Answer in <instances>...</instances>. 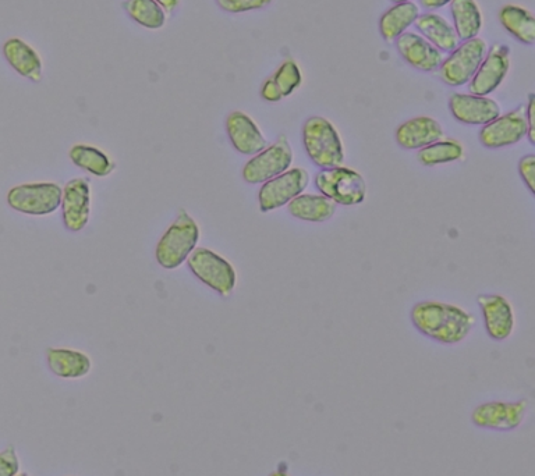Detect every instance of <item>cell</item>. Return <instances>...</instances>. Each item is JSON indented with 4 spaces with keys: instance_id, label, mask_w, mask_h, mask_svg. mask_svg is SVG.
Here are the masks:
<instances>
[{
    "instance_id": "obj_17",
    "label": "cell",
    "mask_w": 535,
    "mask_h": 476,
    "mask_svg": "<svg viewBox=\"0 0 535 476\" xmlns=\"http://www.w3.org/2000/svg\"><path fill=\"white\" fill-rule=\"evenodd\" d=\"M395 44L400 56L414 69L435 71L444 62V53L435 48L421 34L406 31L396 39Z\"/></svg>"
},
{
    "instance_id": "obj_4",
    "label": "cell",
    "mask_w": 535,
    "mask_h": 476,
    "mask_svg": "<svg viewBox=\"0 0 535 476\" xmlns=\"http://www.w3.org/2000/svg\"><path fill=\"white\" fill-rule=\"evenodd\" d=\"M315 187L336 205L354 206L366 200V180L357 170L345 166L321 169L315 176Z\"/></svg>"
},
{
    "instance_id": "obj_1",
    "label": "cell",
    "mask_w": 535,
    "mask_h": 476,
    "mask_svg": "<svg viewBox=\"0 0 535 476\" xmlns=\"http://www.w3.org/2000/svg\"><path fill=\"white\" fill-rule=\"evenodd\" d=\"M410 318L421 335L442 344L460 343L476 325V318L469 312L441 301H421L413 305Z\"/></svg>"
},
{
    "instance_id": "obj_29",
    "label": "cell",
    "mask_w": 535,
    "mask_h": 476,
    "mask_svg": "<svg viewBox=\"0 0 535 476\" xmlns=\"http://www.w3.org/2000/svg\"><path fill=\"white\" fill-rule=\"evenodd\" d=\"M272 78L282 92L283 98L290 97L303 83V74L293 59L285 60Z\"/></svg>"
},
{
    "instance_id": "obj_10",
    "label": "cell",
    "mask_w": 535,
    "mask_h": 476,
    "mask_svg": "<svg viewBox=\"0 0 535 476\" xmlns=\"http://www.w3.org/2000/svg\"><path fill=\"white\" fill-rule=\"evenodd\" d=\"M529 410V401H488L474 408L471 422L490 431H515L523 424Z\"/></svg>"
},
{
    "instance_id": "obj_28",
    "label": "cell",
    "mask_w": 535,
    "mask_h": 476,
    "mask_svg": "<svg viewBox=\"0 0 535 476\" xmlns=\"http://www.w3.org/2000/svg\"><path fill=\"white\" fill-rule=\"evenodd\" d=\"M464 155V148L460 142L453 140L437 141L418 151V161L421 165L437 166L460 161Z\"/></svg>"
},
{
    "instance_id": "obj_31",
    "label": "cell",
    "mask_w": 535,
    "mask_h": 476,
    "mask_svg": "<svg viewBox=\"0 0 535 476\" xmlns=\"http://www.w3.org/2000/svg\"><path fill=\"white\" fill-rule=\"evenodd\" d=\"M519 174L529 188L531 194H535V155H526L520 159Z\"/></svg>"
},
{
    "instance_id": "obj_26",
    "label": "cell",
    "mask_w": 535,
    "mask_h": 476,
    "mask_svg": "<svg viewBox=\"0 0 535 476\" xmlns=\"http://www.w3.org/2000/svg\"><path fill=\"white\" fill-rule=\"evenodd\" d=\"M499 21L522 44L533 45L535 42V17L530 10L516 5L503 6L499 12Z\"/></svg>"
},
{
    "instance_id": "obj_11",
    "label": "cell",
    "mask_w": 535,
    "mask_h": 476,
    "mask_svg": "<svg viewBox=\"0 0 535 476\" xmlns=\"http://www.w3.org/2000/svg\"><path fill=\"white\" fill-rule=\"evenodd\" d=\"M527 136L526 105L496 117L480 130V142L488 149H501L515 145Z\"/></svg>"
},
{
    "instance_id": "obj_24",
    "label": "cell",
    "mask_w": 535,
    "mask_h": 476,
    "mask_svg": "<svg viewBox=\"0 0 535 476\" xmlns=\"http://www.w3.org/2000/svg\"><path fill=\"white\" fill-rule=\"evenodd\" d=\"M69 158L77 168L92 174V176L101 177V179L111 176L116 169L115 162L102 149L94 147V145H73L69 151Z\"/></svg>"
},
{
    "instance_id": "obj_12",
    "label": "cell",
    "mask_w": 535,
    "mask_h": 476,
    "mask_svg": "<svg viewBox=\"0 0 535 476\" xmlns=\"http://www.w3.org/2000/svg\"><path fill=\"white\" fill-rule=\"evenodd\" d=\"M91 186L87 179L76 177L66 184L62 195L63 225L69 232L79 233L90 223Z\"/></svg>"
},
{
    "instance_id": "obj_37",
    "label": "cell",
    "mask_w": 535,
    "mask_h": 476,
    "mask_svg": "<svg viewBox=\"0 0 535 476\" xmlns=\"http://www.w3.org/2000/svg\"><path fill=\"white\" fill-rule=\"evenodd\" d=\"M269 476H289L288 468L286 467L278 468V470H276L275 472H272V474Z\"/></svg>"
},
{
    "instance_id": "obj_33",
    "label": "cell",
    "mask_w": 535,
    "mask_h": 476,
    "mask_svg": "<svg viewBox=\"0 0 535 476\" xmlns=\"http://www.w3.org/2000/svg\"><path fill=\"white\" fill-rule=\"evenodd\" d=\"M261 97L267 102H279L282 101L283 95L279 91L278 85H276L274 78H268L261 87Z\"/></svg>"
},
{
    "instance_id": "obj_30",
    "label": "cell",
    "mask_w": 535,
    "mask_h": 476,
    "mask_svg": "<svg viewBox=\"0 0 535 476\" xmlns=\"http://www.w3.org/2000/svg\"><path fill=\"white\" fill-rule=\"evenodd\" d=\"M215 2L223 12L237 14L264 9L272 0H215Z\"/></svg>"
},
{
    "instance_id": "obj_34",
    "label": "cell",
    "mask_w": 535,
    "mask_h": 476,
    "mask_svg": "<svg viewBox=\"0 0 535 476\" xmlns=\"http://www.w3.org/2000/svg\"><path fill=\"white\" fill-rule=\"evenodd\" d=\"M527 136L531 144H535V95L530 94L526 105Z\"/></svg>"
},
{
    "instance_id": "obj_2",
    "label": "cell",
    "mask_w": 535,
    "mask_h": 476,
    "mask_svg": "<svg viewBox=\"0 0 535 476\" xmlns=\"http://www.w3.org/2000/svg\"><path fill=\"white\" fill-rule=\"evenodd\" d=\"M200 226L186 209H180L172 225L159 238L155 258L166 271L179 268L197 248L200 241Z\"/></svg>"
},
{
    "instance_id": "obj_18",
    "label": "cell",
    "mask_w": 535,
    "mask_h": 476,
    "mask_svg": "<svg viewBox=\"0 0 535 476\" xmlns=\"http://www.w3.org/2000/svg\"><path fill=\"white\" fill-rule=\"evenodd\" d=\"M445 131L437 120L430 116H418L400 124L395 138L403 149H423L434 142L441 141Z\"/></svg>"
},
{
    "instance_id": "obj_7",
    "label": "cell",
    "mask_w": 535,
    "mask_h": 476,
    "mask_svg": "<svg viewBox=\"0 0 535 476\" xmlns=\"http://www.w3.org/2000/svg\"><path fill=\"white\" fill-rule=\"evenodd\" d=\"M488 46L483 38H471L459 44L439 67V76L451 87H462L469 84L474 77L485 55Z\"/></svg>"
},
{
    "instance_id": "obj_14",
    "label": "cell",
    "mask_w": 535,
    "mask_h": 476,
    "mask_svg": "<svg viewBox=\"0 0 535 476\" xmlns=\"http://www.w3.org/2000/svg\"><path fill=\"white\" fill-rule=\"evenodd\" d=\"M477 303L483 312L485 330L496 341L509 339L515 330V312L501 294H480Z\"/></svg>"
},
{
    "instance_id": "obj_23",
    "label": "cell",
    "mask_w": 535,
    "mask_h": 476,
    "mask_svg": "<svg viewBox=\"0 0 535 476\" xmlns=\"http://www.w3.org/2000/svg\"><path fill=\"white\" fill-rule=\"evenodd\" d=\"M418 17H420V7L412 0L389 7L379 19V31H381L382 38L389 44L395 42L400 35L406 33L407 28L416 23Z\"/></svg>"
},
{
    "instance_id": "obj_13",
    "label": "cell",
    "mask_w": 535,
    "mask_h": 476,
    "mask_svg": "<svg viewBox=\"0 0 535 476\" xmlns=\"http://www.w3.org/2000/svg\"><path fill=\"white\" fill-rule=\"evenodd\" d=\"M510 69V51L508 46L495 44L492 45L490 51L480 67L471 78L469 83L470 94L478 95V97H488L491 92H494L508 76Z\"/></svg>"
},
{
    "instance_id": "obj_21",
    "label": "cell",
    "mask_w": 535,
    "mask_h": 476,
    "mask_svg": "<svg viewBox=\"0 0 535 476\" xmlns=\"http://www.w3.org/2000/svg\"><path fill=\"white\" fill-rule=\"evenodd\" d=\"M414 24L421 35L442 53H451L460 44L455 27L437 13L420 14Z\"/></svg>"
},
{
    "instance_id": "obj_32",
    "label": "cell",
    "mask_w": 535,
    "mask_h": 476,
    "mask_svg": "<svg viewBox=\"0 0 535 476\" xmlns=\"http://www.w3.org/2000/svg\"><path fill=\"white\" fill-rule=\"evenodd\" d=\"M19 468V460L13 447H7L0 453V476H16Z\"/></svg>"
},
{
    "instance_id": "obj_6",
    "label": "cell",
    "mask_w": 535,
    "mask_h": 476,
    "mask_svg": "<svg viewBox=\"0 0 535 476\" xmlns=\"http://www.w3.org/2000/svg\"><path fill=\"white\" fill-rule=\"evenodd\" d=\"M63 188L53 181L20 184L7 193V205L28 216H48L62 205Z\"/></svg>"
},
{
    "instance_id": "obj_16",
    "label": "cell",
    "mask_w": 535,
    "mask_h": 476,
    "mask_svg": "<svg viewBox=\"0 0 535 476\" xmlns=\"http://www.w3.org/2000/svg\"><path fill=\"white\" fill-rule=\"evenodd\" d=\"M226 134L232 147L242 155L254 156L268 147L267 138L258 124L240 110L230 113L226 119Z\"/></svg>"
},
{
    "instance_id": "obj_39",
    "label": "cell",
    "mask_w": 535,
    "mask_h": 476,
    "mask_svg": "<svg viewBox=\"0 0 535 476\" xmlns=\"http://www.w3.org/2000/svg\"><path fill=\"white\" fill-rule=\"evenodd\" d=\"M16 476H28L27 474H21V475H16Z\"/></svg>"
},
{
    "instance_id": "obj_8",
    "label": "cell",
    "mask_w": 535,
    "mask_h": 476,
    "mask_svg": "<svg viewBox=\"0 0 535 476\" xmlns=\"http://www.w3.org/2000/svg\"><path fill=\"white\" fill-rule=\"evenodd\" d=\"M293 148L288 137L281 134L274 144L268 145L244 165L243 179L248 184H264L285 173L293 163Z\"/></svg>"
},
{
    "instance_id": "obj_27",
    "label": "cell",
    "mask_w": 535,
    "mask_h": 476,
    "mask_svg": "<svg viewBox=\"0 0 535 476\" xmlns=\"http://www.w3.org/2000/svg\"><path fill=\"white\" fill-rule=\"evenodd\" d=\"M124 10L131 20L150 30H159L165 26L166 13L154 0H126Z\"/></svg>"
},
{
    "instance_id": "obj_19",
    "label": "cell",
    "mask_w": 535,
    "mask_h": 476,
    "mask_svg": "<svg viewBox=\"0 0 535 476\" xmlns=\"http://www.w3.org/2000/svg\"><path fill=\"white\" fill-rule=\"evenodd\" d=\"M46 362L52 374L62 379H81L90 374L92 369L91 358L73 348H48Z\"/></svg>"
},
{
    "instance_id": "obj_38",
    "label": "cell",
    "mask_w": 535,
    "mask_h": 476,
    "mask_svg": "<svg viewBox=\"0 0 535 476\" xmlns=\"http://www.w3.org/2000/svg\"><path fill=\"white\" fill-rule=\"evenodd\" d=\"M395 3L409 2V0H392Z\"/></svg>"
},
{
    "instance_id": "obj_15",
    "label": "cell",
    "mask_w": 535,
    "mask_h": 476,
    "mask_svg": "<svg viewBox=\"0 0 535 476\" xmlns=\"http://www.w3.org/2000/svg\"><path fill=\"white\" fill-rule=\"evenodd\" d=\"M449 109L457 122L469 126H485L501 116V106L494 99L473 94H453Z\"/></svg>"
},
{
    "instance_id": "obj_22",
    "label": "cell",
    "mask_w": 535,
    "mask_h": 476,
    "mask_svg": "<svg viewBox=\"0 0 535 476\" xmlns=\"http://www.w3.org/2000/svg\"><path fill=\"white\" fill-rule=\"evenodd\" d=\"M338 205L322 194H300L288 204L293 218L303 222L324 223L335 216Z\"/></svg>"
},
{
    "instance_id": "obj_20",
    "label": "cell",
    "mask_w": 535,
    "mask_h": 476,
    "mask_svg": "<svg viewBox=\"0 0 535 476\" xmlns=\"http://www.w3.org/2000/svg\"><path fill=\"white\" fill-rule=\"evenodd\" d=\"M3 55L20 76L28 78L33 83L42 80V60L33 46L20 38L7 39L3 45Z\"/></svg>"
},
{
    "instance_id": "obj_9",
    "label": "cell",
    "mask_w": 535,
    "mask_h": 476,
    "mask_svg": "<svg viewBox=\"0 0 535 476\" xmlns=\"http://www.w3.org/2000/svg\"><path fill=\"white\" fill-rule=\"evenodd\" d=\"M308 184H310V173L304 168L289 169L274 179L265 181L258 191V205L261 212L276 211L288 205L306 191Z\"/></svg>"
},
{
    "instance_id": "obj_35",
    "label": "cell",
    "mask_w": 535,
    "mask_h": 476,
    "mask_svg": "<svg viewBox=\"0 0 535 476\" xmlns=\"http://www.w3.org/2000/svg\"><path fill=\"white\" fill-rule=\"evenodd\" d=\"M451 2L452 0H420L421 6L428 10L441 9V7L449 5Z\"/></svg>"
},
{
    "instance_id": "obj_36",
    "label": "cell",
    "mask_w": 535,
    "mask_h": 476,
    "mask_svg": "<svg viewBox=\"0 0 535 476\" xmlns=\"http://www.w3.org/2000/svg\"><path fill=\"white\" fill-rule=\"evenodd\" d=\"M164 9L165 13H172L179 6L180 0H154Z\"/></svg>"
},
{
    "instance_id": "obj_5",
    "label": "cell",
    "mask_w": 535,
    "mask_h": 476,
    "mask_svg": "<svg viewBox=\"0 0 535 476\" xmlns=\"http://www.w3.org/2000/svg\"><path fill=\"white\" fill-rule=\"evenodd\" d=\"M187 264H189L190 272L209 289L216 291L219 296L229 297L236 289L235 266L215 251L205 247L196 248L187 259Z\"/></svg>"
},
{
    "instance_id": "obj_25",
    "label": "cell",
    "mask_w": 535,
    "mask_h": 476,
    "mask_svg": "<svg viewBox=\"0 0 535 476\" xmlns=\"http://www.w3.org/2000/svg\"><path fill=\"white\" fill-rule=\"evenodd\" d=\"M451 12L460 41L478 37L483 28V13L476 0H452Z\"/></svg>"
},
{
    "instance_id": "obj_3",
    "label": "cell",
    "mask_w": 535,
    "mask_h": 476,
    "mask_svg": "<svg viewBox=\"0 0 535 476\" xmlns=\"http://www.w3.org/2000/svg\"><path fill=\"white\" fill-rule=\"evenodd\" d=\"M301 137L308 158L318 168H338L345 162L342 138L336 127L325 117H308L301 130Z\"/></svg>"
}]
</instances>
